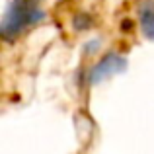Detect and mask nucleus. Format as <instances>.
<instances>
[{"mask_svg":"<svg viewBox=\"0 0 154 154\" xmlns=\"http://www.w3.org/2000/svg\"><path fill=\"white\" fill-rule=\"evenodd\" d=\"M45 18V12L37 6V0H12L4 12L0 23V35L4 41H14L27 27L39 23Z\"/></svg>","mask_w":154,"mask_h":154,"instance_id":"nucleus-1","label":"nucleus"},{"mask_svg":"<svg viewBox=\"0 0 154 154\" xmlns=\"http://www.w3.org/2000/svg\"><path fill=\"white\" fill-rule=\"evenodd\" d=\"M127 68V59L119 53H107L98 64L90 70V82L92 84H100L105 78L117 74V72H123Z\"/></svg>","mask_w":154,"mask_h":154,"instance_id":"nucleus-2","label":"nucleus"},{"mask_svg":"<svg viewBox=\"0 0 154 154\" xmlns=\"http://www.w3.org/2000/svg\"><path fill=\"white\" fill-rule=\"evenodd\" d=\"M139 18H140V29L144 37L154 41V0H144L139 8Z\"/></svg>","mask_w":154,"mask_h":154,"instance_id":"nucleus-3","label":"nucleus"},{"mask_svg":"<svg viewBox=\"0 0 154 154\" xmlns=\"http://www.w3.org/2000/svg\"><path fill=\"white\" fill-rule=\"evenodd\" d=\"M90 23H92V18L88 14H78L74 18V27L76 29H88Z\"/></svg>","mask_w":154,"mask_h":154,"instance_id":"nucleus-4","label":"nucleus"},{"mask_svg":"<svg viewBox=\"0 0 154 154\" xmlns=\"http://www.w3.org/2000/svg\"><path fill=\"white\" fill-rule=\"evenodd\" d=\"M131 26H133L131 20H125V22L121 23V29H123V31H129V29H131Z\"/></svg>","mask_w":154,"mask_h":154,"instance_id":"nucleus-5","label":"nucleus"}]
</instances>
